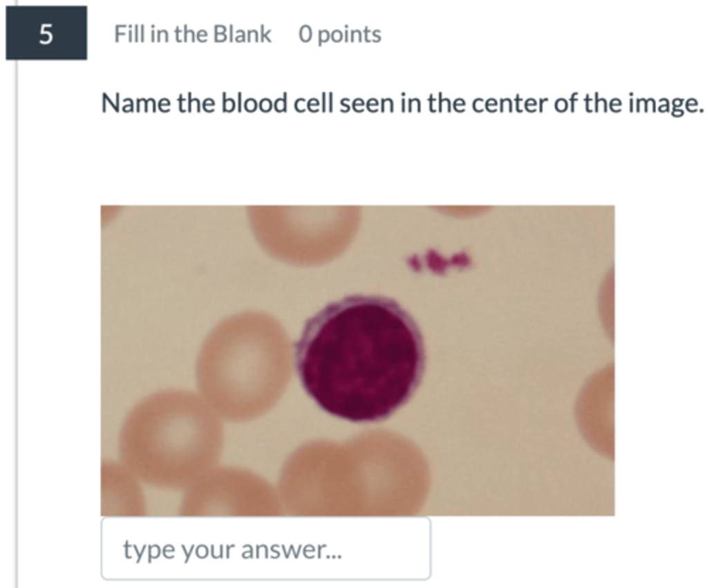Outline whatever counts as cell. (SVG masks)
Here are the masks:
<instances>
[{
	"label": "cell",
	"instance_id": "obj_3",
	"mask_svg": "<svg viewBox=\"0 0 708 588\" xmlns=\"http://www.w3.org/2000/svg\"><path fill=\"white\" fill-rule=\"evenodd\" d=\"M222 433L221 421L206 401L181 390L144 399L124 426L131 460L147 475L171 481L210 465L220 451Z\"/></svg>",
	"mask_w": 708,
	"mask_h": 588
},
{
	"label": "cell",
	"instance_id": "obj_6",
	"mask_svg": "<svg viewBox=\"0 0 708 588\" xmlns=\"http://www.w3.org/2000/svg\"><path fill=\"white\" fill-rule=\"evenodd\" d=\"M232 106H233V104H232V102L231 100H227L226 102V103H225V108L227 110L231 109L232 108Z\"/></svg>",
	"mask_w": 708,
	"mask_h": 588
},
{
	"label": "cell",
	"instance_id": "obj_5",
	"mask_svg": "<svg viewBox=\"0 0 708 588\" xmlns=\"http://www.w3.org/2000/svg\"><path fill=\"white\" fill-rule=\"evenodd\" d=\"M261 108L266 111L270 108V102L269 100L264 99L261 104Z\"/></svg>",
	"mask_w": 708,
	"mask_h": 588
},
{
	"label": "cell",
	"instance_id": "obj_1",
	"mask_svg": "<svg viewBox=\"0 0 708 588\" xmlns=\"http://www.w3.org/2000/svg\"><path fill=\"white\" fill-rule=\"evenodd\" d=\"M294 349L307 395L324 411L355 423L391 417L413 397L425 368L416 321L381 295L327 304L306 321Z\"/></svg>",
	"mask_w": 708,
	"mask_h": 588
},
{
	"label": "cell",
	"instance_id": "obj_2",
	"mask_svg": "<svg viewBox=\"0 0 708 588\" xmlns=\"http://www.w3.org/2000/svg\"><path fill=\"white\" fill-rule=\"evenodd\" d=\"M288 341L281 324L268 313L245 311L223 319L198 357L196 379L203 399L232 421L266 413L288 379Z\"/></svg>",
	"mask_w": 708,
	"mask_h": 588
},
{
	"label": "cell",
	"instance_id": "obj_4",
	"mask_svg": "<svg viewBox=\"0 0 708 588\" xmlns=\"http://www.w3.org/2000/svg\"><path fill=\"white\" fill-rule=\"evenodd\" d=\"M255 105H256V104H255V102L254 100L249 99V100H248V102L245 104V107L249 111H252V110H254L255 108Z\"/></svg>",
	"mask_w": 708,
	"mask_h": 588
}]
</instances>
